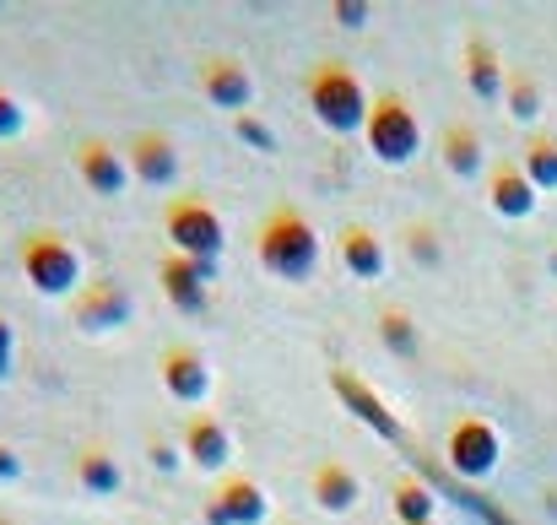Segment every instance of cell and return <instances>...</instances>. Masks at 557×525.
Here are the masks:
<instances>
[{
  "mask_svg": "<svg viewBox=\"0 0 557 525\" xmlns=\"http://www.w3.org/2000/svg\"><path fill=\"white\" fill-rule=\"evenodd\" d=\"M0 525H16V521H5V515H0Z\"/></svg>",
  "mask_w": 557,
  "mask_h": 525,
  "instance_id": "1f68e13d",
  "label": "cell"
},
{
  "mask_svg": "<svg viewBox=\"0 0 557 525\" xmlns=\"http://www.w3.org/2000/svg\"><path fill=\"white\" fill-rule=\"evenodd\" d=\"M309 499H314L325 515H352L358 499H363V477H358L347 461L325 455V461H314V472H309Z\"/></svg>",
  "mask_w": 557,
  "mask_h": 525,
  "instance_id": "9a60e30c",
  "label": "cell"
},
{
  "mask_svg": "<svg viewBox=\"0 0 557 525\" xmlns=\"http://www.w3.org/2000/svg\"><path fill=\"white\" fill-rule=\"evenodd\" d=\"M200 521L206 525H265L271 521V493H265L255 477L227 472V477H216V488L206 493Z\"/></svg>",
  "mask_w": 557,
  "mask_h": 525,
  "instance_id": "52a82bcc",
  "label": "cell"
},
{
  "mask_svg": "<svg viewBox=\"0 0 557 525\" xmlns=\"http://www.w3.org/2000/svg\"><path fill=\"white\" fill-rule=\"evenodd\" d=\"M336 255H342V266L352 271V282H379V277L389 271V244L373 233L369 222H347V228L336 233Z\"/></svg>",
  "mask_w": 557,
  "mask_h": 525,
  "instance_id": "e0dca14e",
  "label": "cell"
},
{
  "mask_svg": "<svg viewBox=\"0 0 557 525\" xmlns=\"http://www.w3.org/2000/svg\"><path fill=\"white\" fill-rule=\"evenodd\" d=\"M331 390L347 401V412H352L358 423H369L379 439H389V444H400V439H406V434H400V423H395V412L373 395V390L358 379V374H352V368H331Z\"/></svg>",
  "mask_w": 557,
  "mask_h": 525,
  "instance_id": "2e32d148",
  "label": "cell"
},
{
  "mask_svg": "<svg viewBox=\"0 0 557 525\" xmlns=\"http://www.w3.org/2000/svg\"><path fill=\"white\" fill-rule=\"evenodd\" d=\"M76 174H82V184H87L92 195H103V200H120V195L131 190L125 147H114V142H103V136H82V142H76Z\"/></svg>",
  "mask_w": 557,
  "mask_h": 525,
  "instance_id": "5bb4252c",
  "label": "cell"
},
{
  "mask_svg": "<svg viewBox=\"0 0 557 525\" xmlns=\"http://www.w3.org/2000/svg\"><path fill=\"white\" fill-rule=\"evenodd\" d=\"M504 109H509L515 120H536V114H542V87H536L525 71H515V76L504 82Z\"/></svg>",
  "mask_w": 557,
  "mask_h": 525,
  "instance_id": "484cf974",
  "label": "cell"
},
{
  "mask_svg": "<svg viewBox=\"0 0 557 525\" xmlns=\"http://www.w3.org/2000/svg\"><path fill=\"white\" fill-rule=\"evenodd\" d=\"M498 455H504V444H498V428H493L487 417H476V412L455 417V428H449V439H444V461H449L460 477H487V472L498 466Z\"/></svg>",
  "mask_w": 557,
  "mask_h": 525,
  "instance_id": "ba28073f",
  "label": "cell"
},
{
  "mask_svg": "<svg viewBox=\"0 0 557 525\" xmlns=\"http://www.w3.org/2000/svg\"><path fill=\"white\" fill-rule=\"evenodd\" d=\"M180 455H185V450H180L169 434H147V461H152L158 472H180Z\"/></svg>",
  "mask_w": 557,
  "mask_h": 525,
  "instance_id": "83f0119b",
  "label": "cell"
},
{
  "mask_svg": "<svg viewBox=\"0 0 557 525\" xmlns=\"http://www.w3.org/2000/svg\"><path fill=\"white\" fill-rule=\"evenodd\" d=\"M71 472H76V488L92 493V499H120V493H125V466H120V455H114L103 439L82 444Z\"/></svg>",
  "mask_w": 557,
  "mask_h": 525,
  "instance_id": "ac0fdd59",
  "label": "cell"
},
{
  "mask_svg": "<svg viewBox=\"0 0 557 525\" xmlns=\"http://www.w3.org/2000/svg\"><path fill=\"white\" fill-rule=\"evenodd\" d=\"M158 379H163V390L180 401V406H206V395H211V357L195 347V342H169V347L158 352Z\"/></svg>",
  "mask_w": 557,
  "mask_h": 525,
  "instance_id": "9c48e42d",
  "label": "cell"
},
{
  "mask_svg": "<svg viewBox=\"0 0 557 525\" xmlns=\"http://www.w3.org/2000/svg\"><path fill=\"white\" fill-rule=\"evenodd\" d=\"M320 260H325V239L314 233V222L304 217L298 200H276L260 228H255V266L287 288H304L320 277Z\"/></svg>",
  "mask_w": 557,
  "mask_h": 525,
  "instance_id": "6da1fadb",
  "label": "cell"
},
{
  "mask_svg": "<svg viewBox=\"0 0 557 525\" xmlns=\"http://www.w3.org/2000/svg\"><path fill=\"white\" fill-rule=\"evenodd\" d=\"M400 249H406L422 271L444 266V244H438V228H433V222H406V228H400Z\"/></svg>",
  "mask_w": 557,
  "mask_h": 525,
  "instance_id": "cb8c5ba5",
  "label": "cell"
},
{
  "mask_svg": "<svg viewBox=\"0 0 557 525\" xmlns=\"http://www.w3.org/2000/svg\"><path fill=\"white\" fill-rule=\"evenodd\" d=\"M233 136H238L244 147H255V152H276V131H271L265 120H255V114H238V120H233Z\"/></svg>",
  "mask_w": 557,
  "mask_h": 525,
  "instance_id": "4316f807",
  "label": "cell"
},
{
  "mask_svg": "<svg viewBox=\"0 0 557 525\" xmlns=\"http://www.w3.org/2000/svg\"><path fill=\"white\" fill-rule=\"evenodd\" d=\"M520 169H525V179H531L536 190H557V142L553 136H531Z\"/></svg>",
  "mask_w": 557,
  "mask_h": 525,
  "instance_id": "d4e9b609",
  "label": "cell"
},
{
  "mask_svg": "<svg viewBox=\"0 0 557 525\" xmlns=\"http://www.w3.org/2000/svg\"><path fill=\"white\" fill-rule=\"evenodd\" d=\"M282 525H293V521H282Z\"/></svg>",
  "mask_w": 557,
  "mask_h": 525,
  "instance_id": "836d02e7",
  "label": "cell"
},
{
  "mask_svg": "<svg viewBox=\"0 0 557 525\" xmlns=\"http://www.w3.org/2000/svg\"><path fill=\"white\" fill-rule=\"evenodd\" d=\"M125 163H131V179L147 184V190H169L180 184V142L169 131H136L125 142Z\"/></svg>",
  "mask_w": 557,
  "mask_h": 525,
  "instance_id": "4fadbf2b",
  "label": "cell"
},
{
  "mask_svg": "<svg viewBox=\"0 0 557 525\" xmlns=\"http://www.w3.org/2000/svg\"><path fill=\"white\" fill-rule=\"evenodd\" d=\"M466 82H471V93L482 98V103H504V65H498V49L482 38V33H471L466 38Z\"/></svg>",
  "mask_w": 557,
  "mask_h": 525,
  "instance_id": "ffe728a7",
  "label": "cell"
},
{
  "mask_svg": "<svg viewBox=\"0 0 557 525\" xmlns=\"http://www.w3.org/2000/svg\"><path fill=\"white\" fill-rule=\"evenodd\" d=\"M22 477V461H16V450L0 439V483H16Z\"/></svg>",
  "mask_w": 557,
  "mask_h": 525,
  "instance_id": "f546056e",
  "label": "cell"
},
{
  "mask_svg": "<svg viewBox=\"0 0 557 525\" xmlns=\"http://www.w3.org/2000/svg\"><path fill=\"white\" fill-rule=\"evenodd\" d=\"M211 288H216V266H200V260H185V255H163L158 260V293L180 309V315H206L211 309Z\"/></svg>",
  "mask_w": 557,
  "mask_h": 525,
  "instance_id": "30bf717a",
  "label": "cell"
},
{
  "mask_svg": "<svg viewBox=\"0 0 557 525\" xmlns=\"http://www.w3.org/2000/svg\"><path fill=\"white\" fill-rule=\"evenodd\" d=\"M163 239H169L174 255L200 260V266H222V249H227L222 211L206 195H169V206H163Z\"/></svg>",
  "mask_w": 557,
  "mask_h": 525,
  "instance_id": "5b68a950",
  "label": "cell"
},
{
  "mask_svg": "<svg viewBox=\"0 0 557 525\" xmlns=\"http://www.w3.org/2000/svg\"><path fill=\"white\" fill-rule=\"evenodd\" d=\"M16 266H22V282H27L38 298H76L82 282H87V260H82V249H76L60 228H33V233H22Z\"/></svg>",
  "mask_w": 557,
  "mask_h": 525,
  "instance_id": "3957f363",
  "label": "cell"
},
{
  "mask_svg": "<svg viewBox=\"0 0 557 525\" xmlns=\"http://www.w3.org/2000/svg\"><path fill=\"white\" fill-rule=\"evenodd\" d=\"M363 142H369V152L384 163V169H406V163H417V152H422V120H417V103H411L400 87L373 93Z\"/></svg>",
  "mask_w": 557,
  "mask_h": 525,
  "instance_id": "277c9868",
  "label": "cell"
},
{
  "mask_svg": "<svg viewBox=\"0 0 557 525\" xmlns=\"http://www.w3.org/2000/svg\"><path fill=\"white\" fill-rule=\"evenodd\" d=\"M428 525H438V521H428Z\"/></svg>",
  "mask_w": 557,
  "mask_h": 525,
  "instance_id": "d6a6232c",
  "label": "cell"
},
{
  "mask_svg": "<svg viewBox=\"0 0 557 525\" xmlns=\"http://www.w3.org/2000/svg\"><path fill=\"white\" fill-rule=\"evenodd\" d=\"M487 200L498 217H531L536 211V184L525 179V169L515 158H498L487 169Z\"/></svg>",
  "mask_w": 557,
  "mask_h": 525,
  "instance_id": "d6986e66",
  "label": "cell"
},
{
  "mask_svg": "<svg viewBox=\"0 0 557 525\" xmlns=\"http://www.w3.org/2000/svg\"><path fill=\"white\" fill-rule=\"evenodd\" d=\"M331 16H336L342 27H363V22H369V5H363V0H336Z\"/></svg>",
  "mask_w": 557,
  "mask_h": 525,
  "instance_id": "f1b7e54d",
  "label": "cell"
},
{
  "mask_svg": "<svg viewBox=\"0 0 557 525\" xmlns=\"http://www.w3.org/2000/svg\"><path fill=\"white\" fill-rule=\"evenodd\" d=\"M180 450L206 477H227V466H233V434L216 412H189L185 428H180Z\"/></svg>",
  "mask_w": 557,
  "mask_h": 525,
  "instance_id": "8fae6325",
  "label": "cell"
},
{
  "mask_svg": "<svg viewBox=\"0 0 557 525\" xmlns=\"http://www.w3.org/2000/svg\"><path fill=\"white\" fill-rule=\"evenodd\" d=\"M304 98H309V114L331 131V136H352L369 125L373 93L363 87V76L342 60V54H320L309 71H304Z\"/></svg>",
  "mask_w": 557,
  "mask_h": 525,
  "instance_id": "7a4b0ae2",
  "label": "cell"
},
{
  "mask_svg": "<svg viewBox=\"0 0 557 525\" xmlns=\"http://www.w3.org/2000/svg\"><path fill=\"white\" fill-rule=\"evenodd\" d=\"M438 163L455 179L482 174V136H476V125H466V120L444 125V136H438Z\"/></svg>",
  "mask_w": 557,
  "mask_h": 525,
  "instance_id": "7402d4cb",
  "label": "cell"
},
{
  "mask_svg": "<svg viewBox=\"0 0 557 525\" xmlns=\"http://www.w3.org/2000/svg\"><path fill=\"white\" fill-rule=\"evenodd\" d=\"M389 515H395V525H428L438 521V499L422 477L400 472V477H389Z\"/></svg>",
  "mask_w": 557,
  "mask_h": 525,
  "instance_id": "44dd1931",
  "label": "cell"
},
{
  "mask_svg": "<svg viewBox=\"0 0 557 525\" xmlns=\"http://www.w3.org/2000/svg\"><path fill=\"white\" fill-rule=\"evenodd\" d=\"M5 368H11V326L0 320V374H5Z\"/></svg>",
  "mask_w": 557,
  "mask_h": 525,
  "instance_id": "4dcf8cb0",
  "label": "cell"
},
{
  "mask_svg": "<svg viewBox=\"0 0 557 525\" xmlns=\"http://www.w3.org/2000/svg\"><path fill=\"white\" fill-rule=\"evenodd\" d=\"M200 93H206V103H216L238 120L255 103V71L238 54H206L200 60Z\"/></svg>",
  "mask_w": 557,
  "mask_h": 525,
  "instance_id": "7c38bea8",
  "label": "cell"
},
{
  "mask_svg": "<svg viewBox=\"0 0 557 525\" xmlns=\"http://www.w3.org/2000/svg\"><path fill=\"white\" fill-rule=\"evenodd\" d=\"M379 342H384V352H395L400 363H417L422 337H417V320H411V309H400V304L379 309Z\"/></svg>",
  "mask_w": 557,
  "mask_h": 525,
  "instance_id": "603a6c76",
  "label": "cell"
},
{
  "mask_svg": "<svg viewBox=\"0 0 557 525\" xmlns=\"http://www.w3.org/2000/svg\"><path fill=\"white\" fill-rule=\"evenodd\" d=\"M131 309H136L131 288H125L120 277L98 271V277H87L82 293L71 298V326H76L82 337H114L120 326H131Z\"/></svg>",
  "mask_w": 557,
  "mask_h": 525,
  "instance_id": "8992f818",
  "label": "cell"
}]
</instances>
